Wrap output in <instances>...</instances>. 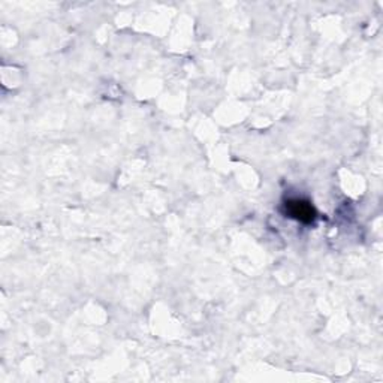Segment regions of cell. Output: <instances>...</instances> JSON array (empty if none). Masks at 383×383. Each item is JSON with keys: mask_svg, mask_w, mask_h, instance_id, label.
I'll use <instances>...</instances> for the list:
<instances>
[{"mask_svg": "<svg viewBox=\"0 0 383 383\" xmlns=\"http://www.w3.org/2000/svg\"><path fill=\"white\" fill-rule=\"evenodd\" d=\"M285 209L289 217L297 218L301 223H313L317 217L315 207L304 199H288L285 203Z\"/></svg>", "mask_w": 383, "mask_h": 383, "instance_id": "obj_1", "label": "cell"}]
</instances>
